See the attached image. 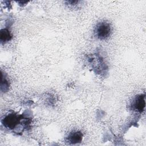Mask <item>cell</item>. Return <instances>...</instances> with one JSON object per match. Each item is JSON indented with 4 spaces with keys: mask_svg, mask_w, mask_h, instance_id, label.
Returning a JSON list of instances; mask_svg holds the SVG:
<instances>
[{
    "mask_svg": "<svg viewBox=\"0 0 146 146\" xmlns=\"http://www.w3.org/2000/svg\"><path fill=\"white\" fill-rule=\"evenodd\" d=\"M112 27L111 24L106 21L99 23L95 29V35L98 39L104 40L111 34Z\"/></svg>",
    "mask_w": 146,
    "mask_h": 146,
    "instance_id": "6da1fadb",
    "label": "cell"
},
{
    "mask_svg": "<svg viewBox=\"0 0 146 146\" xmlns=\"http://www.w3.org/2000/svg\"><path fill=\"white\" fill-rule=\"evenodd\" d=\"M20 119L15 114H10L6 116L3 120L4 125L10 129H14L19 123Z\"/></svg>",
    "mask_w": 146,
    "mask_h": 146,
    "instance_id": "7a4b0ae2",
    "label": "cell"
},
{
    "mask_svg": "<svg viewBox=\"0 0 146 146\" xmlns=\"http://www.w3.org/2000/svg\"><path fill=\"white\" fill-rule=\"evenodd\" d=\"M145 95H140L136 97L133 103V108L139 112H141L145 108Z\"/></svg>",
    "mask_w": 146,
    "mask_h": 146,
    "instance_id": "3957f363",
    "label": "cell"
},
{
    "mask_svg": "<svg viewBox=\"0 0 146 146\" xmlns=\"http://www.w3.org/2000/svg\"><path fill=\"white\" fill-rule=\"evenodd\" d=\"M83 139V134L80 131H72L70 132L67 137V141L70 144H75L80 143Z\"/></svg>",
    "mask_w": 146,
    "mask_h": 146,
    "instance_id": "277c9868",
    "label": "cell"
},
{
    "mask_svg": "<svg viewBox=\"0 0 146 146\" xmlns=\"http://www.w3.org/2000/svg\"><path fill=\"white\" fill-rule=\"evenodd\" d=\"M12 36L10 31L7 29H3L1 31V42H6L11 39Z\"/></svg>",
    "mask_w": 146,
    "mask_h": 146,
    "instance_id": "5b68a950",
    "label": "cell"
}]
</instances>
